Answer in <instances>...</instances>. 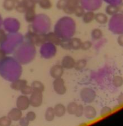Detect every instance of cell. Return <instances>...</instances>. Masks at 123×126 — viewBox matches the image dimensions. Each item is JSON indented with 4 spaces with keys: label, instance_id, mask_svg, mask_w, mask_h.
Returning <instances> with one entry per match:
<instances>
[{
    "label": "cell",
    "instance_id": "ba28073f",
    "mask_svg": "<svg viewBox=\"0 0 123 126\" xmlns=\"http://www.w3.org/2000/svg\"><path fill=\"white\" fill-rule=\"evenodd\" d=\"M81 0H68L67 4L63 11L68 15L73 14L75 8L79 5Z\"/></svg>",
    "mask_w": 123,
    "mask_h": 126
},
{
    "label": "cell",
    "instance_id": "83f0119b",
    "mask_svg": "<svg viewBox=\"0 0 123 126\" xmlns=\"http://www.w3.org/2000/svg\"><path fill=\"white\" fill-rule=\"evenodd\" d=\"M12 122L7 116L0 117V126H9L12 124Z\"/></svg>",
    "mask_w": 123,
    "mask_h": 126
},
{
    "label": "cell",
    "instance_id": "f1b7e54d",
    "mask_svg": "<svg viewBox=\"0 0 123 126\" xmlns=\"http://www.w3.org/2000/svg\"><path fill=\"white\" fill-rule=\"evenodd\" d=\"M33 90L32 89V87L31 86H29V85L27 84L23 87V88L21 89L20 92L22 94L25 95H30L33 92Z\"/></svg>",
    "mask_w": 123,
    "mask_h": 126
},
{
    "label": "cell",
    "instance_id": "f6af8a7d",
    "mask_svg": "<svg viewBox=\"0 0 123 126\" xmlns=\"http://www.w3.org/2000/svg\"><path fill=\"white\" fill-rule=\"evenodd\" d=\"M0 49H1V48H0Z\"/></svg>",
    "mask_w": 123,
    "mask_h": 126
},
{
    "label": "cell",
    "instance_id": "4dcf8cb0",
    "mask_svg": "<svg viewBox=\"0 0 123 126\" xmlns=\"http://www.w3.org/2000/svg\"><path fill=\"white\" fill-rule=\"evenodd\" d=\"M25 118L29 122H33L36 119V114L33 111H30L26 114Z\"/></svg>",
    "mask_w": 123,
    "mask_h": 126
},
{
    "label": "cell",
    "instance_id": "7a4b0ae2",
    "mask_svg": "<svg viewBox=\"0 0 123 126\" xmlns=\"http://www.w3.org/2000/svg\"><path fill=\"white\" fill-rule=\"evenodd\" d=\"M53 89L57 94L59 95H63L66 92V87L65 82L62 78L54 79L52 83Z\"/></svg>",
    "mask_w": 123,
    "mask_h": 126
},
{
    "label": "cell",
    "instance_id": "9a60e30c",
    "mask_svg": "<svg viewBox=\"0 0 123 126\" xmlns=\"http://www.w3.org/2000/svg\"><path fill=\"white\" fill-rule=\"evenodd\" d=\"M106 14L109 16H113L116 15L119 12L118 7L117 5L113 4H109L105 7Z\"/></svg>",
    "mask_w": 123,
    "mask_h": 126
},
{
    "label": "cell",
    "instance_id": "6da1fadb",
    "mask_svg": "<svg viewBox=\"0 0 123 126\" xmlns=\"http://www.w3.org/2000/svg\"><path fill=\"white\" fill-rule=\"evenodd\" d=\"M80 97L84 103H92L96 97V92L89 87H84L80 91Z\"/></svg>",
    "mask_w": 123,
    "mask_h": 126
},
{
    "label": "cell",
    "instance_id": "277c9868",
    "mask_svg": "<svg viewBox=\"0 0 123 126\" xmlns=\"http://www.w3.org/2000/svg\"><path fill=\"white\" fill-rule=\"evenodd\" d=\"M15 105L16 107L22 110V111L27 110L30 106L29 97L21 94L20 95L17 97V100H16Z\"/></svg>",
    "mask_w": 123,
    "mask_h": 126
},
{
    "label": "cell",
    "instance_id": "4316f807",
    "mask_svg": "<svg viewBox=\"0 0 123 126\" xmlns=\"http://www.w3.org/2000/svg\"><path fill=\"white\" fill-rule=\"evenodd\" d=\"M112 111H113V110L110 107L105 106L101 109L100 112V115L101 118H105V117L107 116L109 114H111Z\"/></svg>",
    "mask_w": 123,
    "mask_h": 126
},
{
    "label": "cell",
    "instance_id": "603a6c76",
    "mask_svg": "<svg viewBox=\"0 0 123 126\" xmlns=\"http://www.w3.org/2000/svg\"><path fill=\"white\" fill-rule=\"evenodd\" d=\"M103 35V32L100 28H94L91 32V37L93 40H99L101 38H102Z\"/></svg>",
    "mask_w": 123,
    "mask_h": 126
},
{
    "label": "cell",
    "instance_id": "d6a6232c",
    "mask_svg": "<svg viewBox=\"0 0 123 126\" xmlns=\"http://www.w3.org/2000/svg\"><path fill=\"white\" fill-rule=\"evenodd\" d=\"M68 0H58L56 3V7L59 10H63L67 4Z\"/></svg>",
    "mask_w": 123,
    "mask_h": 126
},
{
    "label": "cell",
    "instance_id": "e0dca14e",
    "mask_svg": "<svg viewBox=\"0 0 123 126\" xmlns=\"http://www.w3.org/2000/svg\"><path fill=\"white\" fill-rule=\"evenodd\" d=\"M95 14L94 13L93 11H89L85 12L83 16L82 17V21H83L84 23H86V24H89V23L93 22L95 18Z\"/></svg>",
    "mask_w": 123,
    "mask_h": 126
},
{
    "label": "cell",
    "instance_id": "30bf717a",
    "mask_svg": "<svg viewBox=\"0 0 123 126\" xmlns=\"http://www.w3.org/2000/svg\"><path fill=\"white\" fill-rule=\"evenodd\" d=\"M46 36L47 42H49L55 46H60L61 44V38L54 32H49L47 34H46Z\"/></svg>",
    "mask_w": 123,
    "mask_h": 126
},
{
    "label": "cell",
    "instance_id": "f35d334b",
    "mask_svg": "<svg viewBox=\"0 0 123 126\" xmlns=\"http://www.w3.org/2000/svg\"><path fill=\"white\" fill-rule=\"evenodd\" d=\"M117 102H118V105L119 106L123 105V92L118 95V98H117Z\"/></svg>",
    "mask_w": 123,
    "mask_h": 126
},
{
    "label": "cell",
    "instance_id": "44dd1931",
    "mask_svg": "<svg viewBox=\"0 0 123 126\" xmlns=\"http://www.w3.org/2000/svg\"><path fill=\"white\" fill-rule=\"evenodd\" d=\"M78 104L75 102H70L66 107V113L70 115H75L77 110Z\"/></svg>",
    "mask_w": 123,
    "mask_h": 126
},
{
    "label": "cell",
    "instance_id": "b9f144b4",
    "mask_svg": "<svg viewBox=\"0 0 123 126\" xmlns=\"http://www.w3.org/2000/svg\"><path fill=\"white\" fill-rule=\"evenodd\" d=\"M118 11H119V13H121V14L123 15V2L119 4L118 6Z\"/></svg>",
    "mask_w": 123,
    "mask_h": 126
},
{
    "label": "cell",
    "instance_id": "e575fe53",
    "mask_svg": "<svg viewBox=\"0 0 123 126\" xmlns=\"http://www.w3.org/2000/svg\"><path fill=\"white\" fill-rule=\"evenodd\" d=\"M46 34H39L36 37V44L37 45H41V44H44L45 42H46Z\"/></svg>",
    "mask_w": 123,
    "mask_h": 126
},
{
    "label": "cell",
    "instance_id": "4fadbf2b",
    "mask_svg": "<svg viewBox=\"0 0 123 126\" xmlns=\"http://www.w3.org/2000/svg\"><path fill=\"white\" fill-rule=\"evenodd\" d=\"M25 19L28 23H33L36 17L35 9H28L25 12Z\"/></svg>",
    "mask_w": 123,
    "mask_h": 126
},
{
    "label": "cell",
    "instance_id": "60d3db41",
    "mask_svg": "<svg viewBox=\"0 0 123 126\" xmlns=\"http://www.w3.org/2000/svg\"><path fill=\"white\" fill-rule=\"evenodd\" d=\"M6 54L5 51L2 49H0V60H2L6 59Z\"/></svg>",
    "mask_w": 123,
    "mask_h": 126
},
{
    "label": "cell",
    "instance_id": "5bb4252c",
    "mask_svg": "<svg viewBox=\"0 0 123 126\" xmlns=\"http://www.w3.org/2000/svg\"><path fill=\"white\" fill-rule=\"evenodd\" d=\"M82 42V40L79 38L75 37V38H71L70 39H69L70 49L75 50H77L79 49H81Z\"/></svg>",
    "mask_w": 123,
    "mask_h": 126
},
{
    "label": "cell",
    "instance_id": "d590c367",
    "mask_svg": "<svg viewBox=\"0 0 123 126\" xmlns=\"http://www.w3.org/2000/svg\"><path fill=\"white\" fill-rule=\"evenodd\" d=\"M7 39V34L4 30L0 28V44L5 43Z\"/></svg>",
    "mask_w": 123,
    "mask_h": 126
},
{
    "label": "cell",
    "instance_id": "8fae6325",
    "mask_svg": "<svg viewBox=\"0 0 123 126\" xmlns=\"http://www.w3.org/2000/svg\"><path fill=\"white\" fill-rule=\"evenodd\" d=\"M27 84H28V81L26 79H18L11 82L10 87L12 90L15 91H20L21 89Z\"/></svg>",
    "mask_w": 123,
    "mask_h": 126
},
{
    "label": "cell",
    "instance_id": "836d02e7",
    "mask_svg": "<svg viewBox=\"0 0 123 126\" xmlns=\"http://www.w3.org/2000/svg\"><path fill=\"white\" fill-rule=\"evenodd\" d=\"M36 4V2L33 1V0H25L24 2V5L27 9H35Z\"/></svg>",
    "mask_w": 123,
    "mask_h": 126
},
{
    "label": "cell",
    "instance_id": "ffe728a7",
    "mask_svg": "<svg viewBox=\"0 0 123 126\" xmlns=\"http://www.w3.org/2000/svg\"><path fill=\"white\" fill-rule=\"evenodd\" d=\"M55 118V114L53 107H49L46 110L44 113V118L47 122H52L54 120Z\"/></svg>",
    "mask_w": 123,
    "mask_h": 126
},
{
    "label": "cell",
    "instance_id": "f546056e",
    "mask_svg": "<svg viewBox=\"0 0 123 126\" xmlns=\"http://www.w3.org/2000/svg\"><path fill=\"white\" fill-rule=\"evenodd\" d=\"M93 44H92V42L91 41H85L82 42V44H81V49L82 50H88L89 49H91L92 48Z\"/></svg>",
    "mask_w": 123,
    "mask_h": 126
},
{
    "label": "cell",
    "instance_id": "ee69618b",
    "mask_svg": "<svg viewBox=\"0 0 123 126\" xmlns=\"http://www.w3.org/2000/svg\"><path fill=\"white\" fill-rule=\"evenodd\" d=\"M33 1H35V2H36V3H37V2H38V0H33Z\"/></svg>",
    "mask_w": 123,
    "mask_h": 126
},
{
    "label": "cell",
    "instance_id": "7402d4cb",
    "mask_svg": "<svg viewBox=\"0 0 123 126\" xmlns=\"http://www.w3.org/2000/svg\"><path fill=\"white\" fill-rule=\"evenodd\" d=\"M37 3L41 8L44 10H49L52 7V3L50 0H38Z\"/></svg>",
    "mask_w": 123,
    "mask_h": 126
},
{
    "label": "cell",
    "instance_id": "d4e9b609",
    "mask_svg": "<svg viewBox=\"0 0 123 126\" xmlns=\"http://www.w3.org/2000/svg\"><path fill=\"white\" fill-rule=\"evenodd\" d=\"M112 84L115 87H121L123 85V77L120 75H116L113 78Z\"/></svg>",
    "mask_w": 123,
    "mask_h": 126
},
{
    "label": "cell",
    "instance_id": "d6986e66",
    "mask_svg": "<svg viewBox=\"0 0 123 126\" xmlns=\"http://www.w3.org/2000/svg\"><path fill=\"white\" fill-rule=\"evenodd\" d=\"M31 86L32 87L33 91H37V92H42L43 93V92L45 90V86H44V84L40 81H34L32 82Z\"/></svg>",
    "mask_w": 123,
    "mask_h": 126
},
{
    "label": "cell",
    "instance_id": "9c48e42d",
    "mask_svg": "<svg viewBox=\"0 0 123 126\" xmlns=\"http://www.w3.org/2000/svg\"><path fill=\"white\" fill-rule=\"evenodd\" d=\"M84 115L85 118L89 120H92L96 118L97 115V112L95 107L92 105H87L84 107Z\"/></svg>",
    "mask_w": 123,
    "mask_h": 126
},
{
    "label": "cell",
    "instance_id": "8d00e7d4",
    "mask_svg": "<svg viewBox=\"0 0 123 126\" xmlns=\"http://www.w3.org/2000/svg\"><path fill=\"white\" fill-rule=\"evenodd\" d=\"M14 9L17 12L20 14H24L25 11H27V9H26L24 4H16Z\"/></svg>",
    "mask_w": 123,
    "mask_h": 126
},
{
    "label": "cell",
    "instance_id": "cb8c5ba5",
    "mask_svg": "<svg viewBox=\"0 0 123 126\" xmlns=\"http://www.w3.org/2000/svg\"><path fill=\"white\" fill-rule=\"evenodd\" d=\"M87 64V62L86 59H82L77 60L75 63V65L74 68L77 71H81L86 67Z\"/></svg>",
    "mask_w": 123,
    "mask_h": 126
},
{
    "label": "cell",
    "instance_id": "52a82bcc",
    "mask_svg": "<svg viewBox=\"0 0 123 126\" xmlns=\"http://www.w3.org/2000/svg\"><path fill=\"white\" fill-rule=\"evenodd\" d=\"M7 116L10 118L12 121L17 122L20 120L21 118L23 117L22 111L18 109V108H13L8 112Z\"/></svg>",
    "mask_w": 123,
    "mask_h": 126
},
{
    "label": "cell",
    "instance_id": "5b68a950",
    "mask_svg": "<svg viewBox=\"0 0 123 126\" xmlns=\"http://www.w3.org/2000/svg\"><path fill=\"white\" fill-rule=\"evenodd\" d=\"M64 70L61 64H56L52 66L49 70V74L51 78L53 79L59 78H62L64 74Z\"/></svg>",
    "mask_w": 123,
    "mask_h": 126
},
{
    "label": "cell",
    "instance_id": "ac0fdd59",
    "mask_svg": "<svg viewBox=\"0 0 123 126\" xmlns=\"http://www.w3.org/2000/svg\"><path fill=\"white\" fill-rule=\"evenodd\" d=\"M16 6L15 0H4L2 2V7L4 9L8 12L13 11Z\"/></svg>",
    "mask_w": 123,
    "mask_h": 126
},
{
    "label": "cell",
    "instance_id": "ab89813d",
    "mask_svg": "<svg viewBox=\"0 0 123 126\" xmlns=\"http://www.w3.org/2000/svg\"><path fill=\"white\" fill-rule=\"evenodd\" d=\"M117 42L121 47H123V33L119 35V36L118 37V39H117Z\"/></svg>",
    "mask_w": 123,
    "mask_h": 126
},
{
    "label": "cell",
    "instance_id": "74e56055",
    "mask_svg": "<svg viewBox=\"0 0 123 126\" xmlns=\"http://www.w3.org/2000/svg\"><path fill=\"white\" fill-rule=\"evenodd\" d=\"M63 47V49H66V50H70V43H69V40L68 41H62V40L61 44L60 45Z\"/></svg>",
    "mask_w": 123,
    "mask_h": 126
},
{
    "label": "cell",
    "instance_id": "2e32d148",
    "mask_svg": "<svg viewBox=\"0 0 123 126\" xmlns=\"http://www.w3.org/2000/svg\"><path fill=\"white\" fill-rule=\"evenodd\" d=\"M95 20L100 25H105L108 22V16L105 14L98 12L95 14Z\"/></svg>",
    "mask_w": 123,
    "mask_h": 126
},
{
    "label": "cell",
    "instance_id": "7bdbcfd3",
    "mask_svg": "<svg viewBox=\"0 0 123 126\" xmlns=\"http://www.w3.org/2000/svg\"><path fill=\"white\" fill-rule=\"evenodd\" d=\"M16 4H24L25 0H15Z\"/></svg>",
    "mask_w": 123,
    "mask_h": 126
},
{
    "label": "cell",
    "instance_id": "3957f363",
    "mask_svg": "<svg viewBox=\"0 0 123 126\" xmlns=\"http://www.w3.org/2000/svg\"><path fill=\"white\" fill-rule=\"evenodd\" d=\"M30 106L33 108H39L43 105V94L42 92L33 91L29 97Z\"/></svg>",
    "mask_w": 123,
    "mask_h": 126
},
{
    "label": "cell",
    "instance_id": "7c38bea8",
    "mask_svg": "<svg viewBox=\"0 0 123 126\" xmlns=\"http://www.w3.org/2000/svg\"><path fill=\"white\" fill-rule=\"evenodd\" d=\"M55 113V117L57 118H62L64 116L66 113V107L62 103H57L53 107Z\"/></svg>",
    "mask_w": 123,
    "mask_h": 126
},
{
    "label": "cell",
    "instance_id": "484cf974",
    "mask_svg": "<svg viewBox=\"0 0 123 126\" xmlns=\"http://www.w3.org/2000/svg\"><path fill=\"white\" fill-rule=\"evenodd\" d=\"M85 12H86V11H85L84 8L82 6L78 5V6L75 8L73 14H75V16H76V17H78V18H82L84 14L85 13Z\"/></svg>",
    "mask_w": 123,
    "mask_h": 126
},
{
    "label": "cell",
    "instance_id": "1f68e13d",
    "mask_svg": "<svg viewBox=\"0 0 123 126\" xmlns=\"http://www.w3.org/2000/svg\"><path fill=\"white\" fill-rule=\"evenodd\" d=\"M84 107L82 104H78L77 110H76V113L75 116L77 118H81L84 115Z\"/></svg>",
    "mask_w": 123,
    "mask_h": 126
},
{
    "label": "cell",
    "instance_id": "8992f818",
    "mask_svg": "<svg viewBox=\"0 0 123 126\" xmlns=\"http://www.w3.org/2000/svg\"><path fill=\"white\" fill-rule=\"evenodd\" d=\"M76 63V60L73 57L70 55H65L63 57L61 62V65L64 69L71 70L74 68Z\"/></svg>",
    "mask_w": 123,
    "mask_h": 126
}]
</instances>
